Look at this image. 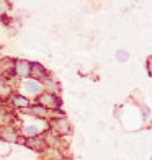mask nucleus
Returning a JSON list of instances; mask_svg holds the SVG:
<instances>
[{
  "instance_id": "nucleus-1",
  "label": "nucleus",
  "mask_w": 152,
  "mask_h": 160,
  "mask_svg": "<svg viewBox=\"0 0 152 160\" xmlns=\"http://www.w3.org/2000/svg\"><path fill=\"white\" fill-rule=\"evenodd\" d=\"M39 105L48 106V108H56V106H59V100L53 95H49V93H46V95H43L39 98Z\"/></svg>"
},
{
  "instance_id": "nucleus-2",
  "label": "nucleus",
  "mask_w": 152,
  "mask_h": 160,
  "mask_svg": "<svg viewBox=\"0 0 152 160\" xmlns=\"http://www.w3.org/2000/svg\"><path fill=\"white\" fill-rule=\"evenodd\" d=\"M53 128L57 129L61 134H66L67 131H69V122L66 119H54L53 121Z\"/></svg>"
},
{
  "instance_id": "nucleus-3",
  "label": "nucleus",
  "mask_w": 152,
  "mask_h": 160,
  "mask_svg": "<svg viewBox=\"0 0 152 160\" xmlns=\"http://www.w3.org/2000/svg\"><path fill=\"white\" fill-rule=\"evenodd\" d=\"M0 137L5 139V141H8V142H12V141L17 139V132L12 128H3L2 131H0Z\"/></svg>"
},
{
  "instance_id": "nucleus-4",
  "label": "nucleus",
  "mask_w": 152,
  "mask_h": 160,
  "mask_svg": "<svg viewBox=\"0 0 152 160\" xmlns=\"http://www.w3.org/2000/svg\"><path fill=\"white\" fill-rule=\"evenodd\" d=\"M30 74L33 75V77H44L46 75V70H44V67L43 65H39V64H31L30 65Z\"/></svg>"
},
{
  "instance_id": "nucleus-5",
  "label": "nucleus",
  "mask_w": 152,
  "mask_h": 160,
  "mask_svg": "<svg viewBox=\"0 0 152 160\" xmlns=\"http://www.w3.org/2000/svg\"><path fill=\"white\" fill-rule=\"evenodd\" d=\"M23 88H25V92H28V93H36V92H39L41 83L36 82V80H30V82H25Z\"/></svg>"
},
{
  "instance_id": "nucleus-6",
  "label": "nucleus",
  "mask_w": 152,
  "mask_h": 160,
  "mask_svg": "<svg viewBox=\"0 0 152 160\" xmlns=\"http://www.w3.org/2000/svg\"><path fill=\"white\" fill-rule=\"evenodd\" d=\"M17 74L18 75H28L30 74V64L25 61H18L17 62Z\"/></svg>"
},
{
  "instance_id": "nucleus-7",
  "label": "nucleus",
  "mask_w": 152,
  "mask_h": 160,
  "mask_svg": "<svg viewBox=\"0 0 152 160\" xmlns=\"http://www.w3.org/2000/svg\"><path fill=\"white\" fill-rule=\"evenodd\" d=\"M26 144L30 145L33 150H41L43 147H44V142L39 141V139H36V137H33V139H30V141H26Z\"/></svg>"
},
{
  "instance_id": "nucleus-8",
  "label": "nucleus",
  "mask_w": 152,
  "mask_h": 160,
  "mask_svg": "<svg viewBox=\"0 0 152 160\" xmlns=\"http://www.w3.org/2000/svg\"><path fill=\"white\" fill-rule=\"evenodd\" d=\"M13 105L15 106H28V100L25 97H21V95H15L13 97Z\"/></svg>"
},
{
  "instance_id": "nucleus-9",
  "label": "nucleus",
  "mask_w": 152,
  "mask_h": 160,
  "mask_svg": "<svg viewBox=\"0 0 152 160\" xmlns=\"http://www.w3.org/2000/svg\"><path fill=\"white\" fill-rule=\"evenodd\" d=\"M28 111H30L31 114H34V116H44V114H46V110H44L43 106H34V108H30Z\"/></svg>"
},
{
  "instance_id": "nucleus-10",
  "label": "nucleus",
  "mask_w": 152,
  "mask_h": 160,
  "mask_svg": "<svg viewBox=\"0 0 152 160\" xmlns=\"http://www.w3.org/2000/svg\"><path fill=\"white\" fill-rule=\"evenodd\" d=\"M116 57H118L119 62H126V61H128V52H126V51H118Z\"/></svg>"
},
{
  "instance_id": "nucleus-11",
  "label": "nucleus",
  "mask_w": 152,
  "mask_h": 160,
  "mask_svg": "<svg viewBox=\"0 0 152 160\" xmlns=\"http://www.w3.org/2000/svg\"><path fill=\"white\" fill-rule=\"evenodd\" d=\"M36 132H38V129H36L34 126H26L25 128V134L26 136H34Z\"/></svg>"
},
{
  "instance_id": "nucleus-12",
  "label": "nucleus",
  "mask_w": 152,
  "mask_h": 160,
  "mask_svg": "<svg viewBox=\"0 0 152 160\" xmlns=\"http://www.w3.org/2000/svg\"><path fill=\"white\" fill-rule=\"evenodd\" d=\"M7 10H8V3H7L5 0H0V12L5 13Z\"/></svg>"
}]
</instances>
